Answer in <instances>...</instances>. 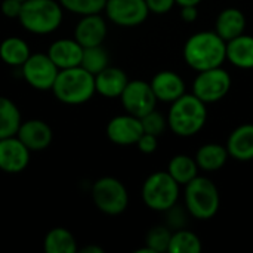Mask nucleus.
<instances>
[{"mask_svg":"<svg viewBox=\"0 0 253 253\" xmlns=\"http://www.w3.org/2000/svg\"><path fill=\"white\" fill-rule=\"evenodd\" d=\"M184 59L196 71L221 67L227 59V42L216 31L196 33L184 44Z\"/></svg>","mask_w":253,"mask_h":253,"instance_id":"nucleus-1","label":"nucleus"},{"mask_svg":"<svg viewBox=\"0 0 253 253\" xmlns=\"http://www.w3.org/2000/svg\"><path fill=\"white\" fill-rule=\"evenodd\" d=\"M208 119L206 104L194 93H184L172 102L168 125L178 136H193L202 130Z\"/></svg>","mask_w":253,"mask_h":253,"instance_id":"nucleus-2","label":"nucleus"},{"mask_svg":"<svg viewBox=\"0 0 253 253\" xmlns=\"http://www.w3.org/2000/svg\"><path fill=\"white\" fill-rule=\"evenodd\" d=\"M52 90L55 96L64 104H83L89 101L96 92L95 76L86 71L82 65L59 70Z\"/></svg>","mask_w":253,"mask_h":253,"instance_id":"nucleus-3","label":"nucleus"},{"mask_svg":"<svg viewBox=\"0 0 253 253\" xmlns=\"http://www.w3.org/2000/svg\"><path fill=\"white\" fill-rule=\"evenodd\" d=\"M18 19L30 33L47 34L59 27L62 9L55 0H25Z\"/></svg>","mask_w":253,"mask_h":253,"instance_id":"nucleus-4","label":"nucleus"},{"mask_svg":"<svg viewBox=\"0 0 253 253\" xmlns=\"http://www.w3.org/2000/svg\"><path fill=\"white\" fill-rule=\"evenodd\" d=\"M218 187L205 176H196L185 185V206L197 219H211L219 209Z\"/></svg>","mask_w":253,"mask_h":253,"instance_id":"nucleus-5","label":"nucleus"},{"mask_svg":"<svg viewBox=\"0 0 253 253\" xmlns=\"http://www.w3.org/2000/svg\"><path fill=\"white\" fill-rule=\"evenodd\" d=\"M141 194L147 208L156 212H166L178 202L179 184L168 170L156 172L145 179Z\"/></svg>","mask_w":253,"mask_h":253,"instance_id":"nucleus-6","label":"nucleus"},{"mask_svg":"<svg viewBox=\"0 0 253 253\" xmlns=\"http://www.w3.org/2000/svg\"><path fill=\"white\" fill-rule=\"evenodd\" d=\"M92 197L96 208L107 215H119L125 212L129 203L126 187L111 176L101 178L93 184Z\"/></svg>","mask_w":253,"mask_h":253,"instance_id":"nucleus-7","label":"nucleus"},{"mask_svg":"<svg viewBox=\"0 0 253 253\" xmlns=\"http://www.w3.org/2000/svg\"><path fill=\"white\" fill-rule=\"evenodd\" d=\"M230 74L224 68L215 67L205 71H199L193 83V93L205 104H212L222 99L230 92Z\"/></svg>","mask_w":253,"mask_h":253,"instance_id":"nucleus-8","label":"nucleus"},{"mask_svg":"<svg viewBox=\"0 0 253 253\" xmlns=\"http://www.w3.org/2000/svg\"><path fill=\"white\" fill-rule=\"evenodd\" d=\"M22 76L30 86L39 90L52 89L59 68L50 59L47 53H34L21 65Z\"/></svg>","mask_w":253,"mask_h":253,"instance_id":"nucleus-9","label":"nucleus"},{"mask_svg":"<svg viewBox=\"0 0 253 253\" xmlns=\"http://www.w3.org/2000/svg\"><path fill=\"white\" fill-rule=\"evenodd\" d=\"M122 104L125 110L135 116V117H144L153 110H156L157 96L154 95V90L150 83L142 80H133L129 82L125 87V90L120 95Z\"/></svg>","mask_w":253,"mask_h":253,"instance_id":"nucleus-10","label":"nucleus"},{"mask_svg":"<svg viewBox=\"0 0 253 253\" xmlns=\"http://www.w3.org/2000/svg\"><path fill=\"white\" fill-rule=\"evenodd\" d=\"M104 9L107 16L122 27L139 25L150 13L145 0H107Z\"/></svg>","mask_w":253,"mask_h":253,"instance_id":"nucleus-11","label":"nucleus"},{"mask_svg":"<svg viewBox=\"0 0 253 253\" xmlns=\"http://www.w3.org/2000/svg\"><path fill=\"white\" fill-rule=\"evenodd\" d=\"M30 160V150L18 136L0 139V170L6 173L22 172Z\"/></svg>","mask_w":253,"mask_h":253,"instance_id":"nucleus-12","label":"nucleus"},{"mask_svg":"<svg viewBox=\"0 0 253 253\" xmlns=\"http://www.w3.org/2000/svg\"><path fill=\"white\" fill-rule=\"evenodd\" d=\"M144 127L139 117L132 114L117 116L107 125V136L117 145H133L142 136Z\"/></svg>","mask_w":253,"mask_h":253,"instance_id":"nucleus-13","label":"nucleus"},{"mask_svg":"<svg viewBox=\"0 0 253 253\" xmlns=\"http://www.w3.org/2000/svg\"><path fill=\"white\" fill-rule=\"evenodd\" d=\"M105 36H107V24L104 18L99 16L98 13L84 15L79 21L76 31H74V39L83 47L102 44Z\"/></svg>","mask_w":253,"mask_h":253,"instance_id":"nucleus-14","label":"nucleus"},{"mask_svg":"<svg viewBox=\"0 0 253 253\" xmlns=\"http://www.w3.org/2000/svg\"><path fill=\"white\" fill-rule=\"evenodd\" d=\"M16 136L30 151H42L49 147L52 141V130L49 125L42 120H28L21 123Z\"/></svg>","mask_w":253,"mask_h":253,"instance_id":"nucleus-15","label":"nucleus"},{"mask_svg":"<svg viewBox=\"0 0 253 253\" xmlns=\"http://www.w3.org/2000/svg\"><path fill=\"white\" fill-rule=\"evenodd\" d=\"M154 95L162 102H173L185 93V83L182 77L173 71H160L151 80Z\"/></svg>","mask_w":253,"mask_h":253,"instance_id":"nucleus-16","label":"nucleus"},{"mask_svg":"<svg viewBox=\"0 0 253 253\" xmlns=\"http://www.w3.org/2000/svg\"><path fill=\"white\" fill-rule=\"evenodd\" d=\"M47 55L59 70L71 68L80 65L83 56V46L76 39H61L50 44Z\"/></svg>","mask_w":253,"mask_h":253,"instance_id":"nucleus-17","label":"nucleus"},{"mask_svg":"<svg viewBox=\"0 0 253 253\" xmlns=\"http://www.w3.org/2000/svg\"><path fill=\"white\" fill-rule=\"evenodd\" d=\"M228 154L239 162L253 160V125H242L234 129L227 141Z\"/></svg>","mask_w":253,"mask_h":253,"instance_id":"nucleus-18","label":"nucleus"},{"mask_svg":"<svg viewBox=\"0 0 253 253\" xmlns=\"http://www.w3.org/2000/svg\"><path fill=\"white\" fill-rule=\"evenodd\" d=\"M129 83L127 76L123 70L116 67H107L95 76V87L102 96L117 98Z\"/></svg>","mask_w":253,"mask_h":253,"instance_id":"nucleus-19","label":"nucleus"},{"mask_svg":"<svg viewBox=\"0 0 253 253\" xmlns=\"http://www.w3.org/2000/svg\"><path fill=\"white\" fill-rule=\"evenodd\" d=\"M227 59L237 68H253V37L240 34L227 42Z\"/></svg>","mask_w":253,"mask_h":253,"instance_id":"nucleus-20","label":"nucleus"},{"mask_svg":"<svg viewBox=\"0 0 253 253\" xmlns=\"http://www.w3.org/2000/svg\"><path fill=\"white\" fill-rule=\"evenodd\" d=\"M245 28H246V16L237 7L224 9L218 15V18H216L215 31L225 42H228V40H231V39L243 34L245 33Z\"/></svg>","mask_w":253,"mask_h":253,"instance_id":"nucleus-21","label":"nucleus"},{"mask_svg":"<svg viewBox=\"0 0 253 253\" xmlns=\"http://www.w3.org/2000/svg\"><path fill=\"white\" fill-rule=\"evenodd\" d=\"M228 156L230 154L227 147L221 144H205L196 153V162L199 165V169L213 172L225 165Z\"/></svg>","mask_w":253,"mask_h":253,"instance_id":"nucleus-22","label":"nucleus"},{"mask_svg":"<svg viewBox=\"0 0 253 253\" xmlns=\"http://www.w3.org/2000/svg\"><path fill=\"white\" fill-rule=\"evenodd\" d=\"M168 172L179 185H187L190 181H193L197 176L199 165L196 159L185 154H178L169 162Z\"/></svg>","mask_w":253,"mask_h":253,"instance_id":"nucleus-23","label":"nucleus"},{"mask_svg":"<svg viewBox=\"0 0 253 253\" xmlns=\"http://www.w3.org/2000/svg\"><path fill=\"white\" fill-rule=\"evenodd\" d=\"M30 56L28 44L19 37H7L0 43V58L3 62L19 67L22 65Z\"/></svg>","mask_w":253,"mask_h":253,"instance_id":"nucleus-24","label":"nucleus"},{"mask_svg":"<svg viewBox=\"0 0 253 253\" xmlns=\"http://www.w3.org/2000/svg\"><path fill=\"white\" fill-rule=\"evenodd\" d=\"M21 126L18 107L7 98L0 96V139L16 135Z\"/></svg>","mask_w":253,"mask_h":253,"instance_id":"nucleus-25","label":"nucleus"},{"mask_svg":"<svg viewBox=\"0 0 253 253\" xmlns=\"http://www.w3.org/2000/svg\"><path fill=\"white\" fill-rule=\"evenodd\" d=\"M44 251L47 253H74L77 251L74 236L65 228H53L44 237Z\"/></svg>","mask_w":253,"mask_h":253,"instance_id":"nucleus-26","label":"nucleus"},{"mask_svg":"<svg viewBox=\"0 0 253 253\" xmlns=\"http://www.w3.org/2000/svg\"><path fill=\"white\" fill-rule=\"evenodd\" d=\"M168 252L170 253H200L202 252V242L199 236L187 230H178L172 233L170 243Z\"/></svg>","mask_w":253,"mask_h":253,"instance_id":"nucleus-27","label":"nucleus"},{"mask_svg":"<svg viewBox=\"0 0 253 253\" xmlns=\"http://www.w3.org/2000/svg\"><path fill=\"white\" fill-rule=\"evenodd\" d=\"M80 65L90 74L96 76L98 73H101L104 68L108 67V53L102 47V44L83 47V56Z\"/></svg>","mask_w":253,"mask_h":253,"instance_id":"nucleus-28","label":"nucleus"},{"mask_svg":"<svg viewBox=\"0 0 253 253\" xmlns=\"http://www.w3.org/2000/svg\"><path fill=\"white\" fill-rule=\"evenodd\" d=\"M170 237H172V231L168 227H154L148 231L145 245L154 253L168 252Z\"/></svg>","mask_w":253,"mask_h":253,"instance_id":"nucleus-29","label":"nucleus"},{"mask_svg":"<svg viewBox=\"0 0 253 253\" xmlns=\"http://www.w3.org/2000/svg\"><path fill=\"white\" fill-rule=\"evenodd\" d=\"M61 6L65 9L79 13V15H92L99 13L104 7L107 0H59Z\"/></svg>","mask_w":253,"mask_h":253,"instance_id":"nucleus-30","label":"nucleus"},{"mask_svg":"<svg viewBox=\"0 0 253 253\" xmlns=\"http://www.w3.org/2000/svg\"><path fill=\"white\" fill-rule=\"evenodd\" d=\"M141 123H142V127H144L145 133H151V135H156V136L162 135L165 127H166V120L156 110H153L147 116L141 117Z\"/></svg>","mask_w":253,"mask_h":253,"instance_id":"nucleus-31","label":"nucleus"},{"mask_svg":"<svg viewBox=\"0 0 253 253\" xmlns=\"http://www.w3.org/2000/svg\"><path fill=\"white\" fill-rule=\"evenodd\" d=\"M138 148L145 153V154H151L157 150V136L156 135H151V133H142V136L138 139L136 142Z\"/></svg>","mask_w":253,"mask_h":253,"instance_id":"nucleus-32","label":"nucleus"},{"mask_svg":"<svg viewBox=\"0 0 253 253\" xmlns=\"http://www.w3.org/2000/svg\"><path fill=\"white\" fill-rule=\"evenodd\" d=\"M145 1H147L150 12H154V13H166L176 3V0H145Z\"/></svg>","mask_w":253,"mask_h":253,"instance_id":"nucleus-33","label":"nucleus"},{"mask_svg":"<svg viewBox=\"0 0 253 253\" xmlns=\"http://www.w3.org/2000/svg\"><path fill=\"white\" fill-rule=\"evenodd\" d=\"M21 7H22V1L19 0H3L1 3V12L7 18H18L21 13Z\"/></svg>","mask_w":253,"mask_h":253,"instance_id":"nucleus-34","label":"nucleus"},{"mask_svg":"<svg viewBox=\"0 0 253 253\" xmlns=\"http://www.w3.org/2000/svg\"><path fill=\"white\" fill-rule=\"evenodd\" d=\"M197 6H181V18L185 22H194L197 19Z\"/></svg>","mask_w":253,"mask_h":253,"instance_id":"nucleus-35","label":"nucleus"},{"mask_svg":"<svg viewBox=\"0 0 253 253\" xmlns=\"http://www.w3.org/2000/svg\"><path fill=\"white\" fill-rule=\"evenodd\" d=\"M202 0H176L179 6H197Z\"/></svg>","mask_w":253,"mask_h":253,"instance_id":"nucleus-36","label":"nucleus"},{"mask_svg":"<svg viewBox=\"0 0 253 253\" xmlns=\"http://www.w3.org/2000/svg\"><path fill=\"white\" fill-rule=\"evenodd\" d=\"M82 252L83 253H102L104 251H102L101 248H98V246H87V248L82 249Z\"/></svg>","mask_w":253,"mask_h":253,"instance_id":"nucleus-37","label":"nucleus"},{"mask_svg":"<svg viewBox=\"0 0 253 253\" xmlns=\"http://www.w3.org/2000/svg\"><path fill=\"white\" fill-rule=\"evenodd\" d=\"M19 1H25V0H19Z\"/></svg>","mask_w":253,"mask_h":253,"instance_id":"nucleus-38","label":"nucleus"}]
</instances>
